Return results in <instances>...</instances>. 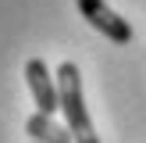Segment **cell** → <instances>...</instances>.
<instances>
[{"mask_svg": "<svg viewBox=\"0 0 146 143\" xmlns=\"http://www.w3.org/2000/svg\"><path fill=\"white\" fill-rule=\"evenodd\" d=\"M57 97H61V114H64V125H68L71 140L75 143H100L96 129H93L89 118V107H86L82 97V75H78V64L75 61H61L57 68Z\"/></svg>", "mask_w": 146, "mask_h": 143, "instance_id": "1", "label": "cell"}, {"mask_svg": "<svg viewBox=\"0 0 146 143\" xmlns=\"http://www.w3.org/2000/svg\"><path fill=\"white\" fill-rule=\"evenodd\" d=\"M25 132L32 136V143H75L71 132H68V125H57L54 114H46V111L29 114L25 118Z\"/></svg>", "mask_w": 146, "mask_h": 143, "instance_id": "4", "label": "cell"}, {"mask_svg": "<svg viewBox=\"0 0 146 143\" xmlns=\"http://www.w3.org/2000/svg\"><path fill=\"white\" fill-rule=\"evenodd\" d=\"M25 82H29V93H32L36 107L46 114H57L61 111V97H57V79L50 75V68L39 61V57H32V61L25 64Z\"/></svg>", "mask_w": 146, "mask_h": 143, "instance_id": "3", "label": "cell"}, {"mask_svg": "<svg viewBox=\"0 0 146 143\" xmlns=\"http://www.w3.org/2000/svg\"><path fill=\"white\" fill-rule=\"evenodd\" d=\"M78 14H82L86 21H89L93 29H96L100 36H107L111 43H118V47H128V43L135 39L132 25H128L125 18H121L118 11H111V4L107 0H75Z\"/></svg>", "mask_w": 146, "mask_h": 143, "instance_id": "2", "label": "cell"}]
</instances>
